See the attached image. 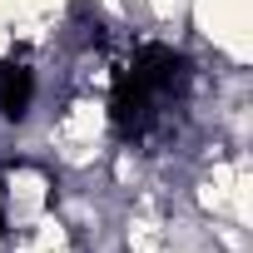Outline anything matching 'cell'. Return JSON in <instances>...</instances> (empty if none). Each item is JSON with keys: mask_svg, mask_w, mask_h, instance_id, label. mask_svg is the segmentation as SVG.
<instances>
[{"mask_svg": "<svg viewBox=\"0 0 253 253\" xmlns=\"http://www.w3.org/2000/svg\"><path fill=\"white\" fill-rule=\"evenodd\" d=\"M60 174L45 159L5 154L0 159V233H25L40 213L55 209Z\"/></svg>", "mask_w": 253, "mask_h": 253, "instance_id": "7a4b0ae2", "label": "cell"}, {"mask_svg": "<svg viewBox=\"0 0 253 253\" xmlns=\"http://www.w3.org/2000/svg\"><path fill=\"white\" fill-rule=\"evenodd\" d=\"M184 45L213 65H253V0H189Z\"/></svg>", "mask_w": 253, "mask_h": 253, "instance_id": "6da1fadb", "label": "cell"}, {"mask_svg": "<svg viewBox=\"0 0 253 253\" xmlns=\"http://www.w3.org/2000/svg\"><path fill=\"white\" fill-rule=\"evenodd\" d=\"M65 5H70V10H84V5H89V0H65Z\"/></svg>", "mask_w": 253, "mask_h": 253, "instance_id": "3957f363", "label": "cell"}]
</instances>
